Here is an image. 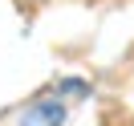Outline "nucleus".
Wrapping results in <instances>:
<instances>
[{
	"instance_id": "1",
	"label": "nucleus",
	"mask_w": 134,
	"mask_h": 126,
	"mask_svg": "<svg viewBox=\"0 0 134 126\" xmlns=\"http://www.w3.org/2000/svg\"><path fill=\"white\" fill-rule=\"evenodd\" d=\"M61 118H65V106L61 102H41L37 110L25 114V126H61Z\"/></svg>"
}]
</instances>
